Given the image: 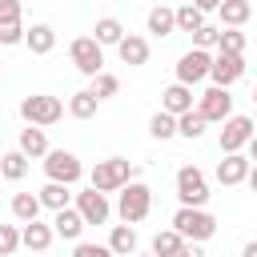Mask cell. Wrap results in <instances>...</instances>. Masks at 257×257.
Returning <instances> with one entry per match:
<instances>
[{
	"instance_id": "obj_33",
	"label": "cell",
	"mask_w": 257,
	"mask_h": 257,
	"mask_svg": "<svg viewBox=\"0 0 257 257\" xmlns=\"http://www.w3.org/2000/svg\"><path fill=\"white\" fill-rule=\"evenodd\" d=\"M88 92H92L96 100H108V96H116V92H120V80H116L112 72H96V76H92V84H88Z\"/></svg>"
},
{
	"instance_id": "obj_43",
	"label": "cell",
	"mask_w": 257,
	"mask_h": 257,
	"mask_svg": "<svg viewBox=\"0 0 257 257\" xmlns=\"http://www.w3.org/2000/svg\"><path fill=\"white\" fill-rule=\"evenodd\" d=\"M245 181H249V189H253V193H257V165H253V169H249V177H245Z\"/></svg>"
},
{
	"instance_id": "obj_40",
	"label": "cell",
	"mask_w": 257,
	"mask_h": 257,
	"mask_svg": "<svg viewBox=\"0 0 257 257\" xmlns=\"http://www.w3.org/2000/svg\"><path fill=\"white\" fill-rule=\"evenodd\" d=\"M189 4H193V8H201V12H217V4H221V0H189Z\"/></svg>"
},
{
	"instance_id": "obj_19",
	"label": "cell",
	"mask_w": 257,
	"mask_h": 257,
	"mask_svg": "<svg viewBox=\"0 0 257 257\" xmlns=\"http://www.w3.org/2000/svg\"><path fill=\"white\" fill-rule=\"evenodd\" d=\"M16 149H20V153L32 161V157H44L52 145H48V133H44V128H36V124H24V128H20V145H16Z\"/></svg>"
},
{
	"instance_id": "obj_8",
	"label": "cell",
	"mask_w": 257,
	"mask_h": 257,
	"mask_svg": "<svg viewBox=\"0 0 257 257\" xmlns=\"http://www.w3.org/2000/svg\"><path fill=\"white\" fill-rule=\"evenodd\" d=\"M197 112L209 120V124H221V120H229L233 116V96H229V88H205L201 92V100H197Z\"/></svg>"
},
{
	"instance_id": "obj_14",
	"label": "cell",
	"mask_w": 257,
	"mask_h": 257,
	"mask_svg": "<svg viewBox=\"0 0 257 257\" xmlns=\"http://www.w3.org/2000/svg\"><path fill=\"white\" fill-rule=\"evenodd\" d=\"M52 225H44V221H28V225H20V245L24 249H32V253H48V245H52Z\"/></svg>"
},
{
	"instance_id": "obj_20",
	"label": "cell",
	"mask_w": 257,
	"mask_h": 257,
	"mask_svg": "<svg viewBox=\"0 0 257 257\" xmlns=\"http://www.w3.org/2000/svg\"><path fill=\"white\" fill-rule=\"evenodd\" d=\"M217 16H221L225 28H241V24H249L253 4H249V0H221V4H217Z\"/></svg>"
},
{
	"instance_id": "obj_44",
	"label": "cell",
	"mask_w": 257,
	"mask_h": 257,
	"mask_svg": "<svg viewBox=\"0 0 257 257\" xmlns=\"http://www.w3.org/2000/svg\"><path fill=\"white\" fill-rule=\"evenodd\" d=\"M253 128H257V116H253Z\"/></svg>"
},
{
	"instance_id": "obj_29",
	"label": "cell",
	"mask_w": 257,
	"mask_h": 257,
	"mask_svg": "<svg viewBox=\"0 0 257 257\" xmlns=\"http://www.w3.org/2000/svg\"><path fill=\"white\" fill-rule=\"evenodd\" d=\"M181 245H185V237H181L177 229H161V233L153 237V249H149V253H153V257H177Z\"/></svg>"
},
{
	"instance_id": "obj_21",
	"label": "cell",
	"mask_w": 257,
	"mask_h": 257,
	"mask_svg": "<svg viewBox=\"0 0 257 257\" xmlns=\"http://www.w3.org/2000/svg\"><path fill=\"white\" fill-rule=\"evenodd\" d=\"M92 40H96L100 48H108V44L116 48V44L124 40V24H120L116 16H100V20L92 24Z\"/></svg>"
},
{
	"instance_id": "obj_9",
	"label": "cell",
	"mask_w": 257,
	"mask_h": 257,
	"mask_svg": "<svg viewBox=\"0 0 257 257\" xmlns=\"http://www.w3.org/2000/svg\"><path fill=\"white\" fill-rule=\"evenodd\" d=\"M209 64H213V56L205 52V48H189L181 60H177V84H201L205 76H209Z\"/></svg>"
},
{
	"instance_id": "obj_42",
	"label": "cell",
	"mask_w": 257,
	"mask_h": 257,
	"mask_svg": "<svg viewBox=\"0 0 257 257\" xmlns=\"http://www.w3.org/2000/svg\"><path fill=\"white\" fill-rule=\"evenodd\" d=\"M241 257H257V241H249V245L241 249Z\"/></svg>"
},
{
	"instance_id": "obj_6",
	"label": "cell",
	"mask_w": 257,
	"mask_h": 257,
	"mask_svg": "<svg viewBox=\"0 0 257 257\" xmlns=\"http://www.w3.org/2000/svg\"><path fill=\"white\" fill-rule=\"evenodd\" d=\"M44 173H48V181L72 189V185L84 177V165H80V157L68 153V149H48V153H44Z\"/></svg>"
},
{
	"instance_id": "obj_36",
	"label": "cell",
	"mask_w": 257,
	"mask_h": 257,
	"mask_svg": "<svg viewBox=\"0 0 257 257\" xmlns=\"http://www.w3.org/2000/svg\"><path fill=\"white\" fill-rule=\"evenodd\" d=\"M72 257H112V249L108 245H92V241H76Z\"/></svg>"
},
{
	"instance_id": "obj_31",
	"label": "cell",
	"mask_w": 257,
	"mask_h": 257,
	"mask_svg": "<svg viewBox=\"0 0 257 257\" xmlns=\"http://www.w3.org/2000/svg\"><path fill=\"white\" fill-rule=\"evenodd\" d=\"M149 137H153V141H169V137H177V116H169V112H153V116H149Z\"/></svg>"
},
{
	"instance_id": "obj_11",
	"label": "cell",
	"mask_w": 257,
	"mask_h": 257,
	"mask_svg": "<svg viewBox=\"0 0 257 257\" xmlns=\"http://www.w3.org/2000/svg\"><path fill=\"white\" fill-rule=\"evenodd\" d=\"M241 76H245V56H233V52H217V56H213L209 80H213L217 88H229V84H237Z\"/></svg>"
},
{
	"instance_id": "obj_25",
	"label": "cell",
	"mask_w": 257,
	"mask_h": 257,
	"mask_svg": "<svg viewBox=\"0 0 257 257\" xmlns=\"http://www.w3.org/2000/svg\"><path fill=\"white\" fill-rule=\"evenodd\" d=\"M205 128H209V120H205L197 108H189V112H181V116H177V137H185V141H201V137H205Z\"/></svg>"
},
{
	"instance_id": "obj_27",
	"label": "cell",
	"mask_w": 257,
	"mask_h": 257,
	"mask_svg": "<svg viewBox=\"0 0 257 257\" xmlns=\"http://www.w3.org/2000/svg\"><path fill=\"white\" fill-rule=\"evenodd\" d=\"M24 173H28V157L20 149L0 153V181H24Z\"/></svg>"
},
{
	"instance_id": "obj_7",
	"label": "cell",
	"mask_w": 257,
	"mask_h": 257,
	"mask_svg": "<svg viewBox=\"0 0 257 257\" xmlns=\"http://www.w3.org/2000/svg\"><path fill=\"white\" fill-rule=\"evenodd\" d=\"M68 56H72L76 72H84L88 80H92L96 72H104V48H100L92 36H76V40L68 44Z\"/></svg>"
},
{
	"instance_id": "obj_41",
	"label": "cell",
	"mask_w": 257,
	"mask_h": 257,
	"mask_svg": "<svg viewBox=\"0 0 257 257\" xmlns=\"http://www.w3.org/2000/svg\"><path fill=\"white\" fill-rule=\"evenodd\" d=\"M245 149H249V161H253V165H257V133H253V137H249V145H245Z\"/></svg>"
},
{
	"instance_id": "obj_39",
	"label": "cell",
	"mask_w": 257,
	"mask_h": 257,
	"mask_svg": "<svg viewBox=\"0 0 257 257\" xmlns=\"http://www.w3.org/2000/svg\"><path fill=\"white\" fill-rule=\"evenodd\" d=\"M177 257H205V249H201V245H197V241H185V245H181V253H177Z\"/></svg>"
},
{
	"instance_id": "obj_46",
	"label": "cell",
	"mask_w": 257,
	"mask_h": 257,
	"mask_svg": "<svg viewBox=\"0 0 257 257\" xmlns=\"http://www.w3.org/2000/svg\"><path fill=\"white\" fill-rule=\"evenodd\" d=\"M253 100H257V92H253Z\"/></svg>"
},
{
	"instance_id": "obj_3",
	"label": "cell",
	"mask_w": 257,
	"mask_h": 257,
	"mask_svg": "<svg viewBox=\"0 0 257 257\" xmlns=\"http://www.w3.org/2000/svg\"><path fill=\"white\" fill-rule=\"evenodd\" d=\"M149 209H153V189L141 185V181H128V185L120 189V197H116V213H120V221H124V225H137V221L149 217Z\"/></svg>"
},
{
	"instance_id": "obj_15",
	"label": "cell",
	"mask_w": 257,
	"mask_h": 257,
	"mask_svg": "<svg viewBox=\"0 0 257 257\" xmlns=\"http://www.w3.org/2000/svg\"><path fill=\"white\" fill-rule=\"evenodd\" d=\"M189 108H193V88H189V84H169V88L161 92V112L181 116V112H189Z\"/></svg>"
},
{
	"instance_id": "obj_23",
	"label": "cell",
	"mask_w": 257,
	"mask_h": 257,
	"mask_svg": "<svg viewBox=\"0 0 257 257\" xmlns=\"http://www.w3.org/2000/svg\"><path fill=\"white\" fill-rule=\"evenodd\" d=\"M40 197L36 193H16L12 197V217L20 221V225H28V221H40Z\"/></svg>"
},
{
	"instance_id": "obj_30",
	"label": "cell",
	"mask_w": 257,
	"mask_h": 257,
	"mask_svg": "<svg viewBox=\"0 0 257 257\" xmlns=\"http://www.w3.org/2000/svg\"><path fill=\"white\" fill-rule=\"evenodd\" d=\"M173 16H177V32H197L201 24H205V12L201 8H193V4H181V8H173Z\"/></svg>"
},
{
	"instance_id": "obj_35",
	"label": "cell",
	"mask_w": 257,
	"mask_h": 257,
	"mask_svg": "<svg viewBox=\"0 0 257 257\" xmlns=\"http://www.w3.org/2000/svg\"><path fill=\"white\" fill-rule=\"evenodd\" d=\"M217 36H221V28H213V24H201L197 32H193V48H217Z\"/></svg>"
},
{
	"instance_id": "obj_22",
	"label": "cell",
	"mask_w": 257,
	"mask_h": 257,
	"mask_svg": "<svg viewBox=\"0 0 257 257\" xmlns=\"http://www.w3.org/2000/svg\"><path fill=\"white\" fill-rule=\"evenodd\" d=\"M108 249H112V257H133L137 253V229L133 225H112Z\"/></svg>"
},
{
	"instance_id": "obj_28",
	"label": "cell",
	"mask_w": 257,
	"mask_h": 257,
	"mask_svg": "<svg viewBox=\"0 0 257 257\" xmlns=\"http://www.w3.org/2000/svg\"><path fill=\"white\" fill-rule=\"evenodd\" d=\"M96 108H100V100H96L88 88L68 96V116H76V120H92V116H96Z\"/></svg>"
},
{
	"instance_id": "obj_18",
	"label": "cell",
	"mask_w": 257,
	"mask_h": 257,
	"mask_svg": "<svg viewBox=\"0 0 257 257\" xmlns=\"http://www.w3.org/2000/svg\"><path fill=\"white\" fill-rule=\"evenodd\" d=\"M24 48L36 52V56H48L56 48V32L48 24H32V28H24Z\"/></svg>"
},
{
	"instance_id": "obj_45",
	"label": "cell",
	"mask_w": 257,
	"mask_h": 257,
	"mask_svg": "<svg viewBox=\"0 0 257 257\" xmlns=\"http://www.w3.org/2000/svg\"><path fill=\"white\" fill-rule=\"evenodd\" d=\"M145 257H153V253H145Z\"/></svg>"
},
{
	"instance_id": "obj_13",
	"label": "cell",
	"mask_w": 257,
	"mask_h": 257,
	"mask_svg": "<svg viewBox=\"0 0 257 257\" xmlns=\"http://www.w3.org/2000/svg\"><path fill=\"white\" fill-rule=\"evenodd\" d=\"M249 169H253V161L245 157V153H225V161L217 165V181L229 189V185H241L245 177H249Z\"/></svg>"
},
{
	"instance_id": "obj_38",
	"label": "cell",
	"mask_w": 257,
	"mask_h": 257,
	"mask_svg": "<svg viewBox=\"0 0 257 257\" xmlns=\"http://www.w3.org/2000/svg\"><path fill=\"white\" fill-rule=\"evenodd\" d=\"M0 44H24V24H4L0 28Z\"/></svg>"
},
{
	"instance_id": "obj_10",
	"label": "cell",
	"mask_w": 257,
	"mask_h": 257,
	"mask_svg": "<svg viewBox=\"0 0 257 257\" xmlns=\"http://www.w3.org/2000/svg\"><path fill=\"white\" fill-rule=\"evenodd\" d=\"M72 209L84 217V225H104V221L112 217L108 193H96V189H84V193H76V205H72Z\"/></svg>"
},
{
	"instance_id": "obj_16",
	"label": "cell",
	"mask_w": 257,
	"mask_h": 257,
	"mask_svg": "<svg viewBox=\"0 0 257 257\" xmlns=\"http://www.w3.org/2000/svg\"><path fill=\"white\" fill-rule=\"evenodd\" d=\"M52 233L64 237V241H80V233H84V217L68 205V209H60V213H52Z\"/></svg>"
},
{
	"instance_id": "obj_37",
	"label": "cell",
	"mask_w": 257,
	"mask_h": 257,
	"mask_svg": "<svg viewBox=\"0 0 257 257\" xmlns=\"http://www.w3.org/2000/svg\"><path fill=\"white\" fill-rule=\"evenodd\" d=\"M4 24H20V0H0V28Z\"/></svg>"
},
{
	"instance_id": "obj_5",
	"label": "cell",
	"mask_w": 257,
	"mask_h": 257,
	"mask_svg": "<svg viewBox=\"0 0 257 257\" xmlns=\"http://www.w3.org/2000/svg\"><path fill=\"white\" fill-rule=\"evenodd\" d=\"M20 116H24V124L48 128V124H56V120L64 116V104H60L56 96H44V92H28V96L20 100Z\"/></svg>"
},
{
	"instance_id": "obj_32",
	"label": "cell",
	"mask_w": 257,
	"mask_h": 257,
	"mask_svg": "<svg viewBox=\"0 0 257 257\" xmlns=\"http://www.w3.org/2000/svg\"><path fill=\"white\" fill-rule=\"evenodd\" d=\"M217 52L245 56V32H241V28H221V36H217Z\"/></svg>"
},
{
	"instance_id": "obj_4",
	"label": "cell",
	"mask_w": 257,
	"mask_h": 257,
	"mask_svg": "<svg viewBox=\"0 0 257 257\" xmlns=\"http://www.w3.org/2000/svg\"><path fill=\"white\" fill-rule=\"evenodd\" d=\"M173 229H177L185 241L205 245V241L217 233V217L205 213V209H177V213H173Z\"/></svg>"
},
{
	"instance_id": "obj_34",
	"label": "cell",
	"mask_w": 257,
	"mask_h": 257,
	"mask_svg": "<svg viewBox=\"0 0 257 257\" xmlns=\"http://www.w3.org/2000/svg\"><path fill=\"white\" fill-rule=\"evenodd\" d=\"M20 249V229L16 225H0V257H12Z\"/></svg>"
},
{
	"instance_id": "obj_2",
	"label": "cell",
	"mask_w": 257,
	"mask_h": 257,
	"mask_svg": "<svg viewBox=\"0 0 257 257\" xmlns=\"http://www.w3.org/2000/svg\"><path fill=\"white\" fill-rule=\"evenodd\" d=\"M177 201H181V209H205L209 181H205V173L197 165H181L177 169Z\"/></svg>"
},
{
	"instance_id": "obj_12",
	"label": "cell",
	"mask_w": 257,
	"mask_h": 257,
	"mask_svg": "<svg viewBox=\"0 0 257 257\" xmlns=\"http://www.w3.org/2000/svg\"><path fill=\"white\" fill-rule=\"evenodd\" d=\"M225 128H221V153H241L245 145H249V137L257 133L253 128V116H229V120H221Z\"/></svg>"
},
{
	"instance_id": "obj_17",
	"label": "cell",
	"mask_w": 257,
	"mask_h": 257,
	"mask_svg": "<svg viewBox=\"0 0 257 257\" xmlns=\"http://www.w3.org/2000/svg\"><path fill=\"white\" fill-rule=\"evenodd\" d=\"M116 56H120L128 68L145 64V60H149V40H145V36H137V32H124V40L116 44Z\"/></svg>"
},
{
	"instance_id": "obj_26",
	"label": "cell",
	"mask_w": 257,
	"mask_h": 257,
	"mask_svg": "<svg viewBox=\"0 0 257 257\" xmlns=\"http://www.w3.org/2000/svg\"><path fill=\"white\" fill-rule=\"evenodd\" d=\"M36 197H40V205H44V209H52V213H60V209H68V205H72L68 185H56V181H48V185H44Z\"/></svg>"
},
{
	"instance_id": "obj_1",
	"label": "cell",
	"mask_w": 257,
	"mask_h": 257,
	"mask_svg": "<svg viewBox=\"0 0 257 257\" xmlns=\"http://www.w3.org/2000/svg\"><path fill=\"white\" fill-rule=\"evenodd\" d=\"M133 177H137V165L128 157H108V161H96L92 165L88 189H96V193H120Z\"/></svg>"
},
{
	"instance_id": "obj_24",
	"label": "cell",
	"mask_w": 257,
	"mask_h": 257,
	"mask_svg": "<svg viewBox=\"0 0 257 257\" xmlns=\"http://www.w3.org/2000/svg\"><path fill=\"white\" fill-rule=\"evenodd\" d=\"M145 28H149L153 36H169V32L177 28V16H173V8H165V4L149 8V16H145Z\"/></svg>"
}]
</instances>
